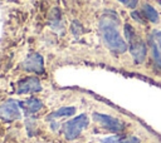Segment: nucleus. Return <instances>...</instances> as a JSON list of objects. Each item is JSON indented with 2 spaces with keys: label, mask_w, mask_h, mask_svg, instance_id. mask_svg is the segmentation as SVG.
Masks as SVG:
<instances>
[{
  "label": "nucleus",
  "mask_w": 161,
  "mask_h": 143,
  "mask_svg": "<svg viewBox=\"0 0 161 143\" xmlns=\"http://www.w3.org/2000/svg\"><path fill=\"white\" fill-rule=\"evenodd\" d=\"M101 36L107 48L114 53H125L127 50V41L119 34L117 21L111 18H103L99 23Z\"/></svg>",
  "instance_id": "f257e3e1"
},
{
  "label": "nucleus",
  "mask_w": 161,
  "mask_h": 143,
  "mask_svg": "<svg viewBox=\"0 0 161 143\" xmlns=\"http://www.w3.org/2000/svg\"><path fill=\"white\" fill-rule=\"evenodd\" d=\"M88 124H89L88 115L82 113V114L64 122L62 125V133L67 140H74L83 133V130L88 127Z\"/></svg>",
  "instance_id": "f03ea898"
},
{
  "label": "nucleus",
  "mask_w": 161,
  "mask_h": 143,
  "mask_svg": "<svg viewBox=\"0 0 161 143\" xmlns=\"http://www.w3.org/2000/svg\"><path fill=\"white\" fill-rule=\"evenodd\" d=\"M92 118H93V120L99 127H102L103 129H106V130H108L111 133L121 134L125 130V123L121 119H118L117 117H113V115H109V114H104V113L94 112L92 114Z\"/></svg>",
  "instance_id": "7ed1b4c3"
},
{
  "label": "nucleus",
  "mask_w": 161,
  "mask_h": 143,
  "mask_svg": "<svg viewBox=\"0 0 161 143\" xmlns=\"http://www.w3.org/2000/svg\"><path fill=\"white\" fill-rule=\"evenodd\" d=\"M19 102L14 99H8L3 104H0V118L4 122H14L21 118V110H20Z\"/></svg>",
  "instance_id": "20e7f679"
},
{
  "label": "nucleus",
  "mask_w": 161,
  "mask_h": 143,
  "mask_svg": "<svg viewBox=\"0 0 161 143\" xmlns=\"http://www.w3.org/2000/svg\"><path fill=\"white\" fill-rule=\"evenodd\" d=\"M43 90V85L36 77H26L16 83V93L19 95L35 94Z\"/></svg>",
  "instance_id": "39448f33"
},
{
  "label": "nucleus",
  "mask_w": 161,
  "mask_h": 143,
  "mask_svg": "<svg viewBox=\"0 0 161 143\" xmlns=\"http://www.w3.org/2000/svg\"><path fill=\"white\" fill-rule=\"evenodd\" d=\"M21 68L26 72L40 74L44 73V59L39 53H30L21 63Z\"/></svg>",
  "instance_id": "423d86ee"
},
{
  "label": "nucleus",
  "mask_w": 161,
  "mask_h": 143,
  "mask_svg": "<svg viewBox=\"0 0 161 143\" xmlns=\"http://www.w3.org/2000/svg\"><path fill=\"white\" fill-rule=\"evenodd\" d=\"M19 105L20 108L28 114V115H31V114H35L38 113L40 109H43V103L39 98H35V97H29L26 99H23L19 102Z\"/></svg>",
  "instance_id": "0eeeda50"
},
{
  "label": "nucleus",
  "mask_w": 161,
  "mask_h": 143,
  "mask_svg": "<svg viewBox=\"0 0 161 143\" xmlns=\"http://www.w3.org/2000/svg\"><path fill=\"white\" fill-rule=\"evenodd\" d=\"M130 51L135 59L136 63H142L143 59L146 58V44L143 41H140V40H135L133 43L130 44Z\"/></svg>",
  "instance_id": "6e6552de"
},
{
  "label": "nucleus",
  "mask_w": 161,
  "mask_h": 143,
  "mask_svg": "<svg viewBox=\"0 0 161 143\" xmlns=\"http://www.w3.org/2000/svg\"><path fill=\"white\" fill-rule=\"evenodd\" d=\"M101 143H141V139L136 135L113 134L101 139Z\"/></svg>",
  "instance_id": "1a4fd4ad"
},
{
  "label": "nucleus",
  "mask_w": 161,
  "mask_h": 143,
  "mask_svg": "<svg viewBox=\"0 0 161 143\" xmlns=\"http://www.w3.org/2000/svg\"><path fill=\"white\" fill-rule=\"evenodd\" d=\"M75 114V108L74 107H62V108H58L55 109L54 112H52L48 117H47V120H57L59 118H67V117H72Z\"/></svg>",
  "instance_id": "9d476101"
},
{
  "label": "nucleus",
  "mask_w": 161,
  "mask_h": 143,
  "mask_svg": "<svg viewBox=\"0 0 161 143\" xmlns=\"http://www.w3.org/2000/svg\"><path fill=\"white\" fill-rule=\"evenodd\" d=\"M142 9H143L145 16H146L150 21H152V23H157V21H158V14H157L156 9H153L150 4H145V5L142 6Z\"/></svg>",
  "instance_id": "9b49d317"
},
{
  "label": "nucleus",
  "mask_w": 161,
  "mask_h": 143,
  "mask_svg": "<svg viewBox=\"0 0 161 143\" xmlns=\"http://www.w3.org/2000/svg\"><path fill=\"white\" fill-rule=\"evenodd\" d=\"M150 46H151V53H152V59H153V63L156 65V68L161 69V54H160V50H158V46H156L155 41L151 39L150 40Z\"/></svg>",
  "instance_id": "f8f14e48"
},
{
  "label": "nucleus",
  "mask_w": 161,
  "mask_h": 143,
  "mask_svg": "<svg viewBox=\"0 0 161 143\" xmlns=\"http://www.w3.org/2000/svg\"><path fill=\"white\" fill-rule=\"evenodd\" d=\"M125 35H126V39H127V41H128L130 44L133 43V41L136 40V34H135L132 26L128 25V24L125 25Z\"/></svg>",
  "instance_id": "ddd939ff"
},
{
  "label": "nucleus",
  "mask_w": 161,
  "mask_h": 143,
  "mask_svg": "<svg viewBox=\"0 0 161 143\" xmlns=\"http://www.w3.org/2000/svg\"><path fill=\"white\" fill-rule=\"evenodd\" d=\"M118 1L125 4V5H127L128 8H135L136 4H137V0H118Z\"/></svg>",
  "instance_id": "4468645a"
},
{
  "label": "nucleus",
  "mask_w": 161,
  "mask_h": 143,
  "mask_svg": "<svg viewBox=\"0 0 161 143\" xmlns=\"http://www.w3.org/2000/svg\"><path fill=\"white\" fill-rule=\"evenodd\" d=\"M153 36H155V40H156V43L158 44V48H160V50H161V31H153Z\"/></svg>",
  "instance_id": "2eb2a0df"
},
{
  "label": "nucleus",
  "mask_w": 161,
  "mask_h": 143,
  "mask_svg": "<svg viewBox=\"0 0 161 143\" xmlns=\"http://www.w3.org/2000/svg\"><path fill=\"white\" fill-rule=\"evenodd\" d=\"M131 15H132V18H135V20H137L138 23H142V20H141V18H140V15L136 13V11H132L131 13Z\"/></svg>",
  "instance_id": "dca6fc26"
}]
</instances>
